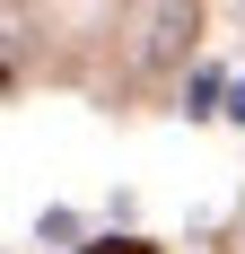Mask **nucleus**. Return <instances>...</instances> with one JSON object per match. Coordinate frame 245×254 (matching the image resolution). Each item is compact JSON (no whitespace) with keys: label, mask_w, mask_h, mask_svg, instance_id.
I'll use <instances>...</instances> for the list:
<instances>
[{"label":"nucleus","mask_w":245,"mask_h":254,"mask_svg":"<svg viewBox=\"0 0 245 254\" xmlns=\"http://www.w3.org/2000/svg\"><path fill=\"white\" fill-rule=\"evenodd\" d=\"M88 254H149V246H131V237H114V246H88Z\"/></svg>","instance_id":"nucleus-1"}]
</instances>
